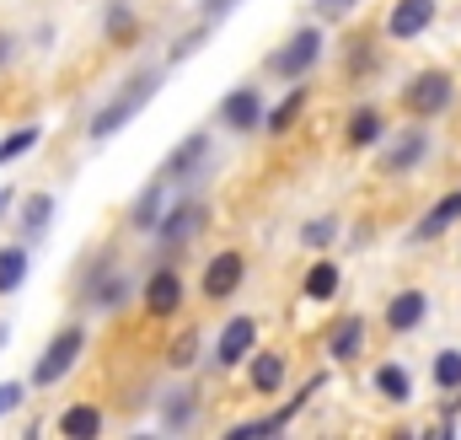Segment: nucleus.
Returning <instances> with one entry per match:
<instances>
[{"label": "nucleus", "mask_w": 461, "mask_h": 440, "mask_svg": "<svg viewBox=\"0 0 461 440\" xmlns=\"http://www.w3.org/2000/svg\"><path fill=\"white\" fill-rule=\"evenodd\" d=\"M156 92H161V70H134V76H129V81L118 87L113 97H108L103 108L92 113V129H86V134H92L97 145H103V140H113L118 129H123V124H129L134 113L145 108V103H150Z\"/></svg>", "instance_id": "1"}, {"label": "nucleus", "mask_w": 461, "mask_h": 440, "mask_svg": "<svg viewBox=\"0 0 461 440\" xmlns=\"http://www.w3.org/2000/svg\"><path fill=\"white\" fill-rule=\"evenodd\" d=\"M322 27H295L274 54H268V76H279V81H306L312 70H317V60H322Z\"/></svg>", "instance_id": "2"}, {"label": "nucleus", "mask_w": 461, "mask_h": 440, "mask_svg": "<svg viewBox=\"0 0 461 440\" xmlns=\"http://www.w3.org/2000/svg\"><path fill=\"white\" fill-rule=\"evenodd\" d=\"M81 349H86V328H81V323H65V328L43 344V354H38V365H32V387H59V381L76 371Z\"/></svg>", "instance_id": "3"}, {"label": "nucleus", "mask_w": 461, "mask_h": 440, "mask_svg": "<svg viewBox=\"0 0 461 440\" xmlns=\"http://www.w3.org/2000/svg\"><path fill=\"white\" fill-rule=\"evenodd\" d=\"M451 97H456V81H451V70H419V76L408 81V92H402L408 113H419V118H435V113H446V108H451Z\"/></svg>", "instance_id": "4"}, {"label": "nucleus", "mask_w": 461, "mask_h": 440, "mask_svg": "<svg viewBox=\"0 0 461 440\" xmlns=\"http://www.w3.org/2000/svg\"><path fill=\"white\" fill-rule=\"evenodd\" d=\"M204 220H210V210H204L199 199H188V194H183V199L167 210V220L156 225V236H161V247L172 252V247H188V242L204 231Z\"/></svg>", "instance_id": "5"}, {"label": "nucleus", "mask_w": 461, "mask_h": 440, "mask_svg": "<svg viewBox=\"0 0 461 440\" xmlns=\"http://www.w3.org/2000/svg\"><path fill=\"white\" fill-rule=\"evenodd\" d=\"M252 354H258V323L252 317H230L221 328V338H215V360L230 371V365H247Z\"/></svg>", "instance_id": "6"}, {"label": "nucleus", "mask_w": 461, "mask_h": 440, "mask_svg": "<svg viewBox=\"0 0 461 440\" xmlns=\"http://www.w3.org/2000/svg\"><path fill=\"white\" fill-rule=\"evenodd\" d=\"M241 280H247V258L241 252H215L210 269H204V296L210 301H226V296L241 290Z\"/></svg>", "instance_id": "7"}, {"label": "nucleus", "mask_w": 461, "mask_h": 440, "mask_svg": "<svg viewBox=\"0 0 461 440\" xmlns=\"http://www.w3.org/2000/svg\"><path fill=\"white\" fill-rule=\"evenodd\" d=\"M424 156H429V134H424V129H402V134H392V145L381 151V172H413Z\"/></svg>", "instance_id": "8"}, {"label": "nucleus", "mask_w": 461, "mask_h": 440, "mask_svg": "<svg viewBox=\"0 0 461 440\" xmlns=\"http://www.w3.org/2000/svg\"><path fill=\"white\" fill-rule=\"evenodd\" d=\"M429 27H435V0H397V5H392V16H386V32H392L397 43H408V38L429 32Z\"/></svg>", "instance_id": "9"}, {"label": "nucleus", "mask_w": 461, "mask_h": 440, "mask_svg": "<svg viewBox=\"0 0 461 440\" xmlns=\"http://www.w3.org/2000/svg\"><path fill=\"white\" fill-rule=\"evenodd\" d=\"M167 199H172V178L161 172V178H156V183H150V188H145V194H140V199L129 205V225H134V231H150V236H156V225L167 220Z\"/></svg>", "instance_id": "10"}, {"label": "nucleus", "mask_w": 461, "mask_h": 440, "mask_svg": "<svg viewBox=\"0 0 461 440\" xmlns=\"http://www.w3.org/2000/svg\"><path fill=\"white\" fill-rule=\"evenodd\" d=\"M177 307H183V274L177 269H156L145 280V312L150 317H172Z\"/></svg>", "instance_id": "11"}, {"label": "nucleus", "mask_w": 461, "mask_h": 440, "mask_svg": "<svg viewBox=\"0 0 461 440\" xmlns=\"http://www.w3.org/2000/svg\"><path fill=\"white\" fill-rule=\"evenodd\" d=\"M221 118H226L236 134H252L268 113H263V97H258V87H236L226 92V103H221Z\"/></svg>", "instance_id": "12"}, {"label": "nucleus", "mask_w": 461, "mask_h": 440, "mask_svg": "<svg viewBox=\"0 0 461 440\" xmlns=\"http://www.w3.org/2000/svg\"><path fill=\"white\" fill-rule=\"evenodd\" d=\"M424 317H429V296L424 290H397L386 301V328L392 333H413Z\"/></svg>", "instance_id": "13"}, {"label": "nucleus", "mask_w": 461, "mask_h": 440, "mask_svg": "<svg viewBox=\"0 0 461 440\" xmlns=\"http://www.w3.org/2000/svg\"><path fill=\"white\" fill-rule=\"evenodd\" d=\"M365 317H359V312H348V317H339V323H333V333H328V354H333V360H359V349H365Z\"/></svg>", "instance_id": "14"}, {"label": "nucleus", "mask_w": 461, "mask_h": 440, "mask_svg": "<svg viewBox=\"0 0 461 440\" xmlns=\"http://www.w3.org/2000/svg\"><path fill=\"white\" fill-rule=\"evenodd\" d=\"M204 156H210V134H188V140L167 156V167H161V172H167L172 183H177V178H194V172L204 167Z\"/></svg>", "instance_id": "15"}, {"label": "nucleus", "mask_w": 461, "mask_h": 440, "mask_svg": "<svg viewBox=\"0 0 461 440\" xmlns=\"http://www.w3.org/2000/svg\"><path fill=\"white\" fill-rule=\"evenodd\" d=\"M456 220H461V188H456V194H446V199H440L429 215L413 225V242H435V236H446Z\"/></svg>", "instance_id": "16"}, {"label": "nucleus", "mask_w": 461, "mask_h": 440, "mask_svg": "<svg viewBox=\"0 0 461 440\" xmlns=\"http://www.w3.org/2000/svg\"><path fill=\"white\" fill-rule=\"evenodd\" d=\"M59 435H65V440H92V435H103V408H92V403H76V408H65V414H59Z\"/></svg>", "instance_id": "17"}, {"label": "nucleus", "mask_w": 461, "mask_h": 440, "mask_svg": "<svg viewBox=\"0 0 461 440\" xmlns=\"http://www.w3.org/2000/svg\"><path fill=\"white\" fill-rule=\"evenodd\" d=\"M285 376H290L285 354H252V392H258V398H274V392L285 387Z\"/></svg>", "instance_id": "18"}, {"label": "nucleus", "mask_w": 461, "mask_h": 440, "mask_svg": "<svg viewBox=\"0 0 461 440\" xmlns=\"http://www.w3.org/2000/svg\"><path fill=\"white\" fill-rule=\"evenodd\" d=\"M54 210H59V205H54V194H27V199H22V236H27V242H38V236L54 225Z\"/></svg>", "instance_id": "19"}, {"label": "nucleus", "mask_w": 461, "mask_h": 440, "mask_svg": "<svg viewBox=\"0 0 461 440\" xmlns=\"http://www.w3.org/2000/svg\"><path fill=\"white\" fill-rule=\"evenodd\" d=\"M123 296H129V280H123L118 269H97V274H92V307H97V312H118Z\"/></svg>", "instance_id": "20"}, {"label": "nucleus", "mask_w": 461, "mask_h": 440, "mask_svg": "<svg viewBox=\"0 0 461 440\" xmlns=\"http://www.w3.org/2000/svg\"><path fill=\"white\" fill-rule=\"evenodd\" d=\"M306 301H333L339 296V263L333 258H317V269H306Z\"/></svg>", "instance_id": "21"}, {"label": "nucleus", "mask_w": 461, "mask_h": 440, "mask_svg": "<svg viewBox=\"0 0 461 440\" xmlns=\"http://www.w3.org/2000/svg\"><path fill=\"white\" fill-rule=\"evenodd\" d=\"M344 140L354 145V151H370V145H381V113H375V108H359L354 118H348Z\"/></svg>", "instance_id": "22"}, {"label": "nucleus", "mask_w": 461, "mask_h": 440, "mask_svg": "<svg viewBox=\"0 0 461 440\" xmlns=\"http://www.w3.org/2000/svg\"><path fill=\"white\" fill-rule=\"evenodd\" d=\"M375 392H381L386 403H408V398H413V376H408V365H381V371H375Z\"/></svg>", "instance_id": "23"}, {"label": "nucleus", "mask_w": 461, "mask_h": 440, "mask_svg": "<svg viewBox=\"0 0 461 440\" xmlns=\"http://www.w3.org/2000/svg\"><path fill=\"white\" fill-rule=\"evenodd\" d=\"M194 419H199L194 392H167V398H161V425H167V430H188Z\"/></svg>", "instance_id": "24"}, {"label": "nucleus", "mask_w": 461, "mask_h": 440, "mask_svg": "<svg viewBox=\"0 0 461 440\" xmlns=\"http://www.w3.org/2000/svg\"><path fill=\"white\" fill-rule=\"evenodd\" d=\"M306 97H312V92H306V87L295 81V87L285 92V103H279V108H274L268 118H263V129H274V134H285V129H290V124L301 118V108H306Z\"/></svg>", "instance_id": "25"}, {"label": "nucleus", "mask_w": 461, "mask_h": 440, "mask_svg": "<svg viewBox=\"0 0 461 440\" xmlns=\"http://www.w3.org/2000/svg\"><path fill=\"white\" fill-rule=\"evenodd\" d=\"M22 280H27V247H0V296H11V290H22Z\"/></svg>", "instance_id": "26"}, {"label": "nucleus", "mask_w": 461, "mask_h": 440, "mask_svg": "<svg viewBox=\"0 0 461 440\" xmlns=\"http://www.w3.org/2000/svg\"><path fill=\"white\" fill-rule=\"evenodd\" d=\"M429 371H435V387L440 392H461V349H440Z\"/></svg>", "instance_id": "27"}, {"label": "nucleus", "mask_w": 461, "mask_h": 440, "mask_svg": "<svg viewBox=\"0 0 461 440\" xmlns=\"http://www.w3.org/2000/svg\"><path fill=\"white\" fill-rule=\"evenodd\" d=\"M38 140H43V129H38V124H22V129H11V134L0 140V161H16V156H27Z\"/></svg>", "instance_id": "28"}, {"label": "nucleus", "mask_w": 461, "mask_h": 440, "mask_svg": "<svg viewBox=\"0 0 461 440\" xmlns=\"http://www.w3.org/2000/svg\"><path fill=\"white\" fill-rule=\"evenodd\" d=\"M199 360V333H183V338H172V354H167V365L172 371H188Z\"/></svg>", "instance_id": "29"}, {"label": "nucleus", "mask_w": 461, "mask_h": 440, "mask_svg": "<svg viewBox=\"0 0 461 440\" xmlns=\"http://www.w3.org/2000/svg\"><path fill=\"white\" fill-rule=\"evenodd\" d=\"M333 236H339V220H333V215L306 220V225H301V242H306V247H328Z\"/></svg>", "instance_id": "30"}, {"label": "nucleus", "mask_w": 461, "mask_h": 440, "mask_svg": "<svg viewBox=\"0 0 461 440\" xmlns=\"http://www.w3.org/2000/svg\"><path fill=\"white\" fill-rule=\"evenodd\" d=\"M210 27H215V22H204V27H194V32H188V38H177V43H172V54H167V60H172V65H183V60H188V54H194V49H199V43H204V38H210Z\"/></svg>", "instance_id": "31"}, {"label": "nucleus", "mask_w": 461, "mask_h": 440, "mask_svg": "<svg viewBox=\"0 0 461 440\" xmlns=\"http://www.w3.org/2000/svg\"><path fill=\"white\" fill-rule=\"evenodd\" d=\"M134 32V11L118 0V5H108V38H129Z\"/></svg>", "instance_id": "32"}, {"label": "nucleus", "mask_w": 461, "mask_h": 440, "mask_svg": "<svg viewBox=\"0 0 461 440\" xmlns=\"http://www.w3.org/2000/svg\"><path fill=\"white\" fill-rule=\"evenodd\" d=\"M27 403V381H0V419Z\"/></svg>", "instance_id": "33"}, {"label": "nucleus", "mask_w": 461, "mask_h": 440, "mask_svg": "<svg viewBox=\"0 0 461 440\" xmlns=\"http://www.w3.org/2000/svg\"><path fill=\"white\" fill-rule=\"evenodd\" d=\"M354 5H359V0H312V11H317L322 22H344Z\"/></svg>", "instance_id": "34"}, {"label": "nucleus", "mask_w": 461, "mask_h": 440, "mask_svg": "<svg viewBox=\"0 0 461 440\" xmlns=\"http://www.w3.org/2000/svg\"><path fill=\"white\" fill-rule=\"evenodd\" d=\"M230 5H236V0H199V11H204V22H221V16H226Z\"/></svg>", "instance_id": "35"}, {"label": "nucleus", "mask_w": 461, "mask_h": 440, "mask_svg": "<svg viewBox=\"0 0 461 440\" xmlns=\"http://www.w3.org/2000/svg\"><path fill=\"white\" fill-rule=\"evenodd\" d=\"M5 60H11V38H0V65H5Z\"/></svg>", "instance_id": "36"}, {"label": "nucleus", "mask_w": 461, "mask_h": 440, "mask_svg": "<svg viewBox=\"0 0 461 440\" xmlns=\"http://www.w3.org/2000/svg\"><path fill=\"white\" fill-rule=\"evenodd\" d=\"M5 338H11V328H5V323H0V349H5Z\"/></svg>", "instance_id": "37"}]
</instances>
